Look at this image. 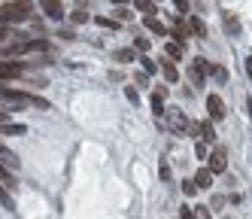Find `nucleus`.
I'll use <instances>...</instances> for the list:
<instances>
[{
    "mask_svg": "<svg viewBox=\"0 0 252 219\" xmlns=\"http://www.w3.org/2000/svg\"><path fill=\"white\" fill-rule=\"evenodd\" d=\"M33 12V6L28 3V0H15V3H6V6H0V25H22L28 22Z\"/></svg>",
    "mask_w": 252,
    "mask_h": 219,
    "instance_id": "f257e3e1",
    "label": "nucleus"
},
{
    "mask_svg": "<svg viewBox=\"0 0 252 219\" xmlns=\"http://www.w3.org/2000/svg\"><path fill=\"white\" fill-rule=\"evenodd\" d=\"M0 98L12 107H28V110H49V101L46 98H37V95H25V91H15V88H0Z\"/></svg>",
    "mask_w": 252,
    "mask_h": 219,
    "instance_id": "f03ea898",
    "label": "nucleus"
},
{
    "mask_svg": "<svg viewBox=\"0 0 252 219\" xmlns=\"http://www.w3.org/2000/svg\"><path fill=\"white\" fill-rule=\"evenodd\" d=\"M52 46L46 40H25V43H12L6 46V55H28V52H49Z\"/></svg>",
    "mask_w": 252,
    "mask_h": 219,
    "instance_id": "7ed1b4c3",
    "label": "nucleus"
},
{
    "mask_svg": "<svg viewBox=\"0 0 252 219\" xmlns=\"http://www.w3.org/2000/svg\"><path fill=\"white\" fill-rule=\"evenodd\" d=\"M213 70V64L210 61H204V58H194L191 64H189V79L194 82V85H204V79H207V73Z\"/></svg>",
    "mask_w": 252,
    "mask_h": 219,
    "instance_id": "20e7f679",
    "label": "nucleus"
},
{
    "mask_svg": "<svg viewBox=\"0 0 252 219\" xmlns=\"http://www.w3.org/2000/svg\"><path fill=\"white\" fill-rule=\"evenodd\" d=\"M228 168V152L222 149V146H216V149L210 152V171L213 174H222Z\"/></svg>",
    "mask_w": 252,
    "mask_h": 219,
    "instance_id": "39448f33",
    "label": "nucleus"
},
{
    "mask_svg": "<svg viewBox=\"0 0 252 219\" xmlns=\"http://www.w3.org/2000/svg\"><path fill=\"white\" fill-rule=\"evenodd\" d=\"M207 113H210V119H225V104H222V98L219 95H210L207 98Z\"/></svg>",
    "mask_w": 252,
    "mask_h": 219,
    "instance_id": "423d86ee",
    "label": "nucleus"
},
{
    "mask_svg": "<svg viewBox=\"0 0 252 219\" xmlns=\"http://www.w3.org/2000/svg\"><path fill=\"white\" fill-rule=\"evenodd\" d=\"M15 76H22V64H15V61H0V79H15Z\"/></svg>",
    "mask_w": 252,
    "mask_h": 219,
    "instance_id": "0eeeda50",
    "label": "nucleus"
},
{
    "mask_svg": "<svg viewBox=\"0 0 252 219\" xmlns=\"http://www.w3.org/2000/svg\"><path fill=\"white\" fill-rule=\"evenodd\" d=\"M170 128H173L176 134H183L186 128H189V119H186L183 110H173V113H170Z\"/></svg>",
    "mask_w": 252,
    "mask_h": 219,
    "instance_id": "6e6552de",
    "label": "nucleus"
},
{
    "mask_svg": "<svg viewBox=\"0 0 252 219\" xmlns=\"http://www.w3.org/2000/svg\"><path fill=\"white\" fill-rule=\"evenodd\" d=\"M164 98H167V88H158L152 95V113L155 116H164Z\"/></svg>",
    "mask_w": 252,
    "mask_h": 219,
    "instance_id": "1a4fd4ad",
    "label": "nucleus"
},
{
    "mask_svg": "<svg viewBox=\"0 0 252 219\" xmlns=\"http://www.w3.org/2000/svg\"><path fill=\"white\" fill-rule=\"evenodd\" d=\"M43 12H46L49 18H61V15H64L61 0H43Z\"/></svg>",
    "mask_w": 252,
    "mask_h": 219,
    "instance_id": "9d476101",
    "label": "nucleus"
},
{
    "mask_svg": "<svg viewBox=\"0 0 252 219\" xmlns=\"http://www.w3.org/2000/svg\"><path fill=\"white\" fill-rule=\"evenodd\" d=\"M194 128H197V137H201V140H207V143L216 140V131H213V125H210L207 119H204V122H197Z\"/></svg>",
    "mask_w": 252,
    "mask_h": 219,
    "instance_id": "9b49d317",
    "label": "nucleus"
},
{
    "mask_svg": "<svg viewBox=\"0 0 252 219\" xmlns=\"http://www.w3.org/2000/svg\"><path fill=\"white\" fill-rule=\"evenodd\" d=\"M143 25H146V28H149L152 34H158V36H167V28L161 25V22H158L155 15H146V18H143Z\"/></svg>",
    "mask_w": 252,
    "mask_h": 219,
    "instance_id": "f8f14e48",
    "label": "nucleus"
},
{
    "mask_svg": "<svg viewBox=\"0 0 252 219\" xmlns=\"http://www.w3.org/2000/svg\"><path fill=\"white\" fill-rule=\"evenodd\" d=\"M194 182H197V189H210L213 186V171L210 168H201V171H197V177H194Z\"/></svg>",
    "mask_w": 252,
    "mask_h": 219,
    "instance_id": "ddd939ff",
    "label": "nucleus"
},
{
    "mask_svg": "<svg viewBox=\"0 0 252 219\" xmlns=\"http://www.w3.org/2000/svg\"><path fill=\"white\" fill-rule=\"evenodd\" d=\"M183 49H186V43H179V40H170L167 46H164V52H167V58H183Z\"/></svg>",
    "mask_w": 252,
    "mask_h": 219,
    "instance_id": "4468645a",
    "label": "nucleus"
},
{
    "mask_svg": "<svg viewBox=\"0 0 252 219\" xmlns=\"http://www.w3.org/2000/svg\"><path fill=\"white\" fill-rule=\"evenodd\" d=\"M0 161H3L6 168H19V155H15V152H9L6 146H0Z\"/></svg>",
    "mask_w": 252,
    "mask_h": 219,
    "instance_id": "2eb2a0df",
    "label": "nucleus"
},
{
    "mask_svg": "<svg viewBox=\"0 0 252 219\" xmlns=\"http://www.w3.org/2000/svg\"><path fill=\"white\" fill-rule=\"evenodd\" d=\"M0 204H3V210H15V201L9 198V192H6V182L0 180Z\"/></svg>",
    "mask_w": 252,
    "mask_h": 219,
    "instance_id": "dca6fc26",
    "label": "nucleus"
},
{
    "mask_svg": "<svg viewBox=\"0 0 252 219\" xmlns=\"http://www.w3.org/2000/svg\"><path fill=\"white\" fill-rule=\"evenodd\" d=\"M170 36H173V40H179V43H186V36H189V28H186L183 22H176V25H173V31H170Z\"/></svg>",
    "mask_w": 252,
    "mask_h": 219,
    "instance_id": "f3484780",
    "label": "nucleus"
},
{
    "mask_svg": "<svg viewBox=\"0 0 252 219\" xmlns=\"http://www.w3.org/2000/svg\"><path fill=\"white\" fill-rule=\"evenodd\" d=\"M189 28H191L194 36H207V25L201 22V18H189Z\"/></svg>",
    "mask_w": 252,
    "mask_h": 219,
    "instance_id": "a211bd4d",
    "label": "nucleus"
},
{
    "mask_svg": "<svg viewBox=\"0 0 252 219\" xmlns=\"http://www.w3.org/2000/svg\"><path fill=\"white\" fill-rule=\"evenodd\" d=\"M161 70H164V79H167V82H176V79H179V70H176L170 61H164V67H161Z\"/></svg>",
    "mask_w": 252,
    "mask_h": 219,
    "instance_id": "6ab92c4d",
    "label": "nucleus"
},
{
    "mask_svg": "<svg viewBox=\"0 0 252 219\" xmlns=\"http://www.w3.org/2000/svg\"><path fill=\"white\" fill-rule=\"evenodd\" d=\"M25 131H28L25 125H9V122L0 125V134H25Z\"/></svg>",
    "mask_w": 252,
    "mask_h": 219,
    "instance_id": "aec40b11",
    "label": "nucleus"
},
{
    "mask_svg": "<svg viewBox=\"0 0 252 219\" xmlns=\"http://www.w3.org/2000/svg\"><path fill=\"white\" fill-rule=\"evenodd\" d=\"M0 180H3V182H6V186H15V177L9 174V168H6V164H3V161H0Z\"/></svg>",
    "mask_w": 252,
    "mask_h": 219,
    "instance_id": "412c9836",
    "label": "nucleus"
},
{
    "mask_svg": "<svg viewBox=\"0 0 252 219\" xmlns=\"http://www.w3.org/2000/svg\"><path fill=\"white\" fill-rule=\"evenodd\" d=\"M94 22H97L100 28H110V31H116V28H119V22H113V18H106V15H97Z\"/></svg>",
    "mask_w": 252,
    "mask_h": 219,
    "instance_id": "4be33fe9",
    "label": "nucleus"
},
{
    "mask_svg": "<svg viewBox=\"0 0 252 219\" xmlns=\"http://www.w3.org/2000/svg\"><path fill=\"white\" fill-rule=\"evenodd\" d=\"M210 73H213V76L219 79V82H225V79H228V70H225V67H213Z\"/></svg>",
    "mask_w": 252,
    "mask_h": 219,
    "instance_id": "5701e85b",
    "label": "nucleus"
},
{
    "mask_svg": "<svg viewBox=\"0 0 252 219\" xmlns=\"http://www.w3.org/2000/svg\"><path fill=\"white\" fill-rule=\"evenodd\" d=\"M116 58H119V61H131V58H134V49H122V52H116Z\"/></svg>",
    "mask_w": 252,
    "mask_h": 219,
    "instance_id": "b1692460",
    "label": "nucleus"
},
{
    "mask_svg": "<svg viewBox=\"0 0 252 219\" xmlns=\"http://www.w3.org/2000/svg\"><path fill=\"white\" fill-rule=\"evenodd\" d=\"M134 46H137L140 52H149V40H146V36H137V40H134Z\"/></svg>",
    "mask_w": 252,
    "mask_h": 219,
    "instance_id": "393cba45",
    "label": "nucleus"
},
{
    "mask_svg": "<svg viewBox=\"0 0 252 219\" xmlns=\"http://www.w3.org/2000/svg\"><path fill=\"white\" fill-rule=\"evenodd\" d=\"M134 3H137L143 12H152V9H155V6H152V0H134Z\"/></svg>",
    "mask_w": 252,
    "mask_h": 219,
    "instance_id": "a878e982",
    "label": "nucleus"
},
{
    "mask_svg": "<svg viewBox=\"0 0 252 219\" xmlns=\"http://www.w3.org/2000/svg\"><path fill=\"white\" fill-rule=\"evenodd\" d=\"M140 61H143V70H146V73H155V70H158L152 58H140Z\"/></svg>",
    "mask_w": 252,
    "mask_h": 219,
    "instance_id": "bb28decb",
    "label": "nucleus"
},
{
    "mask_svg": "<svg viewBox=\"0 0 252 219\" xmlns=\"http://www.w3.org/2000/svg\"><path fill=\"white\" fill-rule=\"evenodd\" d=\"M73 22H76V25H82V22H88V12H82V9H76V12H73Z\"/></svg>",
    "mask_w": 252,
    "mask_h": 219,
    "instance_id": "cd10ccee",
    "label": "nucleus"
},
{
    "mask_svg": "<svg viewBox=\"0 0 252 219\" xmlns=\"http://www.w3.org/2000/svg\"><path fill=\"white\" fill-rule=\"evenodd\" d=\"M225 25H228V28H231L234 34H237V31H240V25H237V18H231V15H225Z\"/></svg>",
    "mask_w": 252,
    "mask_h": 219,
    "instance_id": "c85d7f7f",
    "label": "nucleus"
},
{
    "mask_svg": "<svg viewBox=\"0 0 252 219\" xmlns=\"http://www.w3.org/2000/svg\"><path fill=\"white\" fill-rule=\"evenodd\" d=\"M183 192H186V195H194V192H197V182H183Z\"/></svg>",
    "mask_w": 252,
    "mask_h": 219,
    "instance_id": "c756f323",
    "label": "nucleus"
},
{
    "mask_svg": "<svg viewBox=\"0 0 252 219\" xmlns=\"http://www.w3.org/2000/svg\"><path fill=\"white\" fill-rule=\"evenodd\" d=\"M194 155H197V158H207V146L197 143V146H194Z\"/></svg>",
    "mask_w": 252,
    "mask_h": 219,
    "instance_id": "7c9ffc66",
    "label": "nucleus"
},
{
    "mask_svg": "<svg viewBox=\"0 0 252 219\" xmlns=\"http://www.w3.org/2000/svg\"><path fill=\"white\" fill-rule=\"evenodd\" d=\"M6 36H19V34H9V31H6V25H0V43H3Z\"/></svg>",
    "mask_w": 252,
    "mask_h": 219,
    "instance_id": "2f4dec72",
    "label": "nucleus"
},
{
    "mask_svg": "<svg viewBox=\"0 0 252 219\" xmlns=\"http://www.w3.org/2000/svg\"><path fill=\"white\" fill-rule=\"evenodd\" d=\"M173 3H176L179 12H186V9H189V0H173Z\"/></svg>",
    "mask_w": 252,
    "mask_h": 219,
    "instance_id": "473e14b6",
    "label": "nucleus"
},
{
    "mask_svg": "<svg viewBox=\"0 0 252 219\" xmlns=\"http://www.w3.org/2000/svg\"><path fill=\"white\" fill-rule=\"evenodd\" d=\"M246 73H249V79H252V55L246 58Z\"/></svg>",
    "mask_w": 252,
    "mask_h": 219,
    "instance_id": "72a5a7b5",
    "label": "nucleus"
},
{
    "mask_svg": "<svg viewBox=\"0 0 252 219\" xmlns=\"http://www.w3.org/2000/svg\"><path fill=\"white\" fill-rule=\"evenodd\" d=\"M0 125H6V113H3V110H0Z\"/></svg>",
    "mask_w": 252,
    "mask_h": 219,
    "instance_id": "f704fd0d",
    "label": "nucleus"
},
{
    "mask_svg": "<svg viewBox=\"0 0 252 219\" xmlns=\"http://www.w3.org/2000/svg\"><path fill=\"white\" fill-rule=\"evenodd\" d=\"M246 107H249V116H252V98H246Z\"/></svg>",
    "mask_w": 252,
    "mask_h": 219,
    "instance_id": "c9c22d12",
    "label": "nucleus"
},
{
    "mask_svg": "<svg viewBox=\"0 0 252 219\" xmlns=\"http://www.w3.org/2000/svg\"><path fill=\"white\" fill-rule=\"evenodd\" d=\"M113 3H116V6H125V3H128V0H113Z\"/></svg>",
    "mask_w": 252,
    "mask_h": 219,
    "instance_id": "e433bc0d",
    "label": "nucleus"
}]
</instances>
